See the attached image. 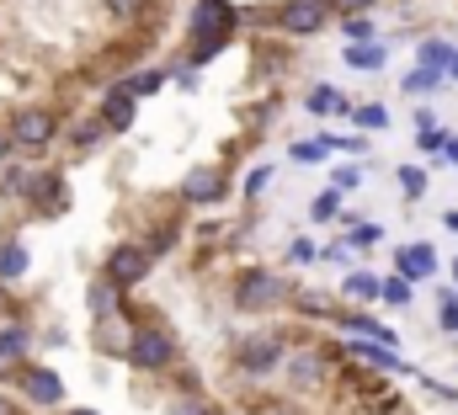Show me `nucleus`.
<instances>
[{"mask_svg": "<svg viewBox=\"0 0 458 415\" xmlns=\"http://www.w3.org/2000/svg\"><path fill=\"white\" fill-rule=\"evenodd\" d=\"M346 224H352V229H346V240H352L357 250H368V245H378V240H384V229H378V224H362V218H346Z\"/></svg>", "mask_w": 458, "mask_h": 415, "instance_id": "24", "label": "nucleus"}, {"mask_svg": "<svg viewBox=\"0 0 458 415\" xmlns=\"http://www.w3.org/2000/svg\"><path fill=\"white\" fill-rule=\"evenodd\" d=\"M27 198H32L38 213H59V208H64V176H59V171H38V176L27 182Z\"/></svg>", "mask_w": 458, "mask_h": 415, "instance_id": "9", "label": "nucleus"}, {"mask_svg": "<svg viewBox=\"0 0 458 415\" xmlns=\"http://www.w3.org/2000/svg\"><path fill=\"white\" fill-rule=\"evenodd\" d=\"M293 304L304 314H315V319H331L336 314V299L331 293H315V288H293Z\"/></svg>", "mask_w": 458, "mask_h": 415, "instance_id": "15", "label": "nucleus"}, {"mask_svg": "<svg viewBox=\"0 0 458 415\" xmlns=\"http://www.w3.org/2000/svg\"><path fill=\"white\" fill-rule=\"evenodd\" d=\"M352 123H357L362 133H373V128L384 133V128H389V112H384L378 102H362V106H352Z\"/></svg>", "mask_w": 458, "mask_h": 415, "instance_id": "19", "label": "nucleus"}, {"mask_svg": "<svg viewBox=\"0 0 458 415\" xmlns=\"http://www.w3.org/2000/svg\"><path fill=\"white\" fill-rule=\"evenodd\" d=\"M171 357H176V341L165 335V330H139L133 341H128V362L133 368H144V373H165L171 368Z\"/></svg>", "mask_w": 458, "mask_h": 415, "instance_id": "2", "label": "nucleus"}, {"mask_svg": "<svg viewBox=\"0 0 458 415\" xmlns=\"http://www.w3.org/2000/svg\"><path fill=\"white\" fill-rule=\"evenodd\" d=\"M304 106H310V112H320V117H326V112H352V102H346V97L336 91V86H315Z\"/></svg>", "mask_w": 458, "mask_h": 415, "instance_id": "16", "label": "nucleus"}, {"mask_svg": "<svg viewBox=\"0 0 458 415\" xmlns=\"http://www.w3.org/2000/svg\"><path fill=\"white\" fill-rule=\"evenodd\" d=\"M293 160H304V165L326 160V139H320V144H299V149H293Z\"/></svg>", "mask_w": 458, "mask_h": 415, "instance_id": "33", "label": "nucleus"}, {"mask_svg": "<svg viewBox=\"0 0 458 415\" xmlns=\"http://www.w3.org/2000/svg\"><path fill=\"white\" fill-rule=\"evenodd\" d=\"M187 198H192V203H203V198L214 203V198H219V176H214V171H192V176H187Z\"/></svg>", "mask_w": 458, "mask_h": 415, "instance_id": "21", "label": "nucleus"}, {"mask_svg": "<svg viewBox=\"0 0 458 415\" xmlns=\"http://www.w3.org/2000/svg\"><path fill=\"white\" fill-rule=\"evenodd\" d=\"M70 415H97V411H70Z\"/></svg>", "mask_w": 458, "mask_h": 415, "instance_id": "45", "label": "nucleus"}, {"mask_svg": "<svg viewBox=\"0 0 458 415\" xmlns=\"http://www.w3.org/2000/svg\"><path fill=\"white\" fill-rule=\"evenodd\" d=\"M443 80H448V75H437V70H421V64H416V70L400 80V91H405V97H421V91H437Z\"/></svg>", "mask_w": 458, "mask_h": 415, "instance_id": "18", "label": "nucleus"}, {"mask_svg": "<svg viewBox=\"0 0 458 415\" xmlns=\"http://www.w3.org/2000/svg\"><path fill=\"white\" fill-rule=\"evenodd\" d=\"M171 415H208V405H203V400H192V405H176Z\"/></svg>", "mask_w": 458, "mask_h": 415, "instance_id": "38", "label": "nucleus"}, {"mask_svg": "<svg viewBox=\"0 0 458 415\" xmlns=\"http://www.w3.org/2000/svg\"><path fill=\"white\" fill-rule=\"evenodd\" d=\"M97 144H102V117H97V123H75V128H70V149H75V155H86V149H97Z\"/></svg>", "mask_w": 458, "mask_h": 415, "instance_id": "20", "label": "nucleus"}, {"mask_svg": "<svg viewBox=\"0 0 458 415\" xmlns=\"http://www.w3.org/2000/svg\"><path fill=\"white\" fill-rule=\"evenodd\" d=\"M336 213H342V192L331 187V192H320V198H315V218H336Z\"/></svg>", "mask_w": 458, "mask_h": 415, "instance_id": "29", "label": "nucleus"}, {"mask_svg": "<svg viewBox=\"0 0 458 415\" xmlns=\"http://www.w3.org/2000/svg\"><path fill=\"white\" fill-rule=\"evenodd\" d=\"M0 415H21V411H16V405H11V400H5V394H0Z\"/></svg>", "mask_w": 458, "mask_h": 415, "instance_id": "42", "label": "nucleus"}, {"mask_svg": "<svg viewBox=\"0 0 458 415\" xmlns=\"http://www.w3.org/2000/svg\"><path fill=\"white\" fill-rule=\"evenodd\" d=\"M342 293L346 299H384V277H373V272H352Z\"/></svg>", "mask_w": 458, "mask_h": 415, "instance_id": "17", "label": "nucleus"}, {"mask_svg": "<svg viewBox=\"0 0 458 415\" xmlns=\"http://www.w3.org/2000/svg\"><path fill=\"white\" fill-rule=\"evenodd\" d=\"M5 155H11V133H0V165H5Z\"/></svg>", "mask_w": 458, "mask_h": 415, "instance_id": "41", "label": "nucleus"}, {"mask_svg": "<svg viewBox=\"0 0 458 415\" xmlns=\"http://www.w3.org/2000/svg\"><path fill=\"white\" fill-rule=\"evenodd\" d=\"M144 277H149V256H144L139 245H117L113 256H107V283L133 288V283H144Z\"/></svg>", "mask_w": 458, "mask_h": 415, "instance_id": "7", "label": "nucleus"}, {"mask_svg": "<svg viewBox=\"0 0 458 415\" xmlns=\"http://www.w3.org/2000/svg\"><path fill=\"white\" fill-rule=\"evenodd\" d=\"M315 256H320V250H315L310 240H293V245H288V261H315Z\"/></svg>", "mask_w": 458, "mask_h": 415, "instance_id": "34", "label": "nucleus"}, {"mask_svg": "<svg viewBox=\"0 0 458 415\" xmlns=\"http://www.w3.org/2000/svg\"><path fill=\"white\" fill-rule=\"evenodd\" d=\"M331 187H336V192H357V187H362V171H357V165H336Z\"/></svg>", "mask_w": 458, "mask_h": 415, "instance_id": "27", "label": "nucleus"}, {"mask_svg": "<svg viewBox=\"0 0 458 415\" xmlns=\"http://www.w3.org/2000/svg\"><path fill=\"white\" fill-rule=\"evenodd\" d=\"M448 59H454V43H448V38H421V54H416V64H421V70L448 75Z\"/></svg>", "mask_w": 458, "mask_h": 415, "instance_id": "14", "label": "nucleus"}, {"mask_svg": "<svg viewBox=\"0 0 458 415\" xmlns=\"http://www.w3.org/2000/svg\"><path fill=\"white\" fill-rule=\"evenodd\" d=\"M394 267H400V277H405V283H427V277L437 272V250H432L427 240H411V245H400V250H394Z\"/></svg>", "mask_w": 458, "mask_h": 415, "instance_id": "8", "label": "nucleus"}, {"mask_svg": "<svg viewBox=\"0 0 458 415\" xmlns=\"http://www.w3.org/2000/svg\"><path fill=\"white\" fill-rule=\"evenodd\" d=\"M240 373H250V378H261V373H272L277 362H283V341L277 335H256V341H245L240 346Z\"/></svg>", "mask_w": 458, "mask_h": 415, "instance_id": "6", "label": "nucleus"}, {"mask_svg": "<svg viewBox=\"0 0 458 415\" xmlns=\"http://www.w3.org/2000/svg\"><path fill=\"white\" fill-rule=\"evenodd\" d=\"M139 5H144V0H107V11H113V16H133Z\"/></svg>", "mask_w": 458, "mask_h": 415, "instance_id": "36", "label": "nucleus"}, {"mask_svg": "<svg viewBox=\"0 0 458 415\" xmlns=\"http://www.w3.org/2000/svg\"><path fill=\"white\" fill-rule=\"evenodd\" d=\"M43 144H54V117H48L43 106L16 112V123H11V149H43Z\"/></svg>", "mask_w": 458, "mask_h": 415, "instance_id": "4", "label": "nucleus"}, {"mask_svg": "<svg viewBox=\"0 0 458 415\" xmlns=\"http://www.w3.org/2000/svg\"><path fill=\"white\" fill-rule=\"evenodd\" d=\"M384 304H400L405 309L411 304V283L405 277H384Z\"/></svg>", "mask_w": 458, "mask_h": 415, "instance_id": "26", "label": "nucleus"}, {"mask_svg": "<svg viewBox=\"0 0 458 415\" xmlns=\"http://www.w3.org/2000/svg\"><path fill=\"white\" fill-rule=\"evenodd\" d=\"M234 299H240V309H272V304H283V299H293V288H288L283 277H272V272H261V267H250V272L240 277V288H234Z\"/></svg>", "mask_w": 458, "mask_h": 415, "instance_id": "1", "label": "nucleus"}, {"mask_svg": "<svg viewBox=\"0 0 458 415\" xmlns=\"http://www.w3.org/2000/svg\"><path fill=\"white\" fill-rule=\"evenodd\" d=\"M394 176H400V192H405V198H411V203H416V198H421V192H427V171H421V165H400V171H394Z\"/></svg>", "mask_w": 458, "mask_h": 415, "instance_id": "23", "label": "nucleus"}, {"mask_svg": "<svg viewBox=\"0 0 458 415\" xmlns=\"http://www.w3.org/2000/svg\"><path fill=\"white\" fill-rule=\"evenodd\" d=\"M443 160H448V165H458V133L448 139V144H443Z\"/></svg>", "mask_w": 458, "mask_h": 415, "instance_id": "39", "label": "nucleus"}, {"mask_svg": "<svg viewBox=\"0 0 458 415\" xmlns=\"http://www.w3.org/2000/svg\"><path fill=\"white\" fill-rule=\"evenodd\" d=\"M448 139H454L448 128H432V133H416V144H421L427 155H443V144H448Z\"/></svg>", "mask_w": 458, "mask_h": 415, "instance_id": "30", "label": "nucleus"}, {"mask_svg": "<svg viewBox=\"0 0 458 415\" xmlns=\"http://www.w3.org/2000/svg\"><path fill=\"white\" fill-rule=\"evenodd\" d=\"M437 325H443L448 335H458V288H443V293H437Z\"/></svg>", "mask_w": 458, "mask_h": 415, "instance_id": "22", "label": "nucleus"}, {"mask_svg": "<svg viewBox=\"0 0 458 415\" xmlns=\"http://www.w3.org/2000/svg\"><path fill=\"white\" fill-rule=\"evenodd\" d=\"M373 5H378V0H336L342 16H362V11H373Z\"/></svg>", "mask_w": 458, "mask_h": 415, "instance_id": "35", "label": "nucleus"}, {"mask_svg": "<svg viewBox=\"0 0 458 415\" xmlns=\"http://www.w3.org/2000/svg\"><path fill=\"white\" fill-rule=\"evenodd\" d=\"M357 362H368V368H384V373H405V362L394 357V346H378V341H352L346 346Z\"/></svg>", "mask_w": 458, "mask_h": 415, "instance_id": "11", "label": "nucleus"}, {"mask_svg": "<svg viewBox=\"0 0 458 415\" xmlns=\"http://www.w3.org/2000/svg\"><path fill=\"white\" fill-rule=\"evenodd\" d=\"M267 415H293V411H288V405H272V411H267Z\"/></svg>", "mask_w": 458, "mask_h": 415, "instance_id": "44", "label": "nucleus"}, {"mask_svg": "<svg viewBox=\"0 0 458 415\" xmlns=\"http://www.w3.org/2000/svg\"><path fill=\"white\" fill-rule=\"evenodd\" d=\"M326 373H331V357H326V351H293V357H288V384H293V394H315V389L326 384Z\"/></svg>", "mask_w": 458, "mask_h": 415, "instance_id": "5", "label": "nucleus"}, {"mask_svg": "<svg viewBox=\"0 0 458 415\" xmlns=\"http://www.w3.org/2000/svg\"><path fill=\"white\" fill-rule=\"evenodd\" d=\"M346 38L352 43H373V16H346Z\"/></svg>", "mask_w": 458, "mask_h": 415, "instance_id": "28", "label": "nucleus"}, {"mask_svg": "<svg viewBox=\"0 0 458 415\" xmlns=\"http://www.w3.org/2000/svg\"><path fill=\"white\" fill-rule=\"evenodd\" d=\"M331 11H336V0H288L283 16H277V27L293 32V38H310V32H320L331 21Z\"/></svg>", "mask_w": 458, "mask_h": 415, "instance_id": "3", "label": "nucleus"}, {"mask_svg": "<svg viewBox=\"0 0 458 415\" xmlns=\"http://www.w3.org/2000/svg\"><path fill=\"white\" fill-rule=\"evenodd\" d=\"M346 64L362 70V75H373V70L389 64V48H384V43H352V48H346Z\"/></svg>", "mask_w": 458, "mask_h": 415, "instance_id": "13", "label": "nucleus"}, {"mask_svg": "<svg viewBox=\"0 0 458 415\" xmlns=\"http://www.w3.org/2000/svg\"><path fill=\"white\" fill-rule=\"evenodd\" d=\"M443 229H454V234H458V208H448V213H443Z\"/></svg>", "mask_w": 458, "mask_h": 415, "instance_id": "40", "label": "nucleus"}, {"mask_svg": "<svg viewBox=\"0 0 458 415\" xmlns=\"http://www.w3.org/2000/svg\"><path fill=\"white\" fill-rule=\"evenodd\" d=\"M133 123V97H128V86H117V91H107V102H102V128H128Z\"/></svg>", "mask_w": 458, "mask_h": 415, "instance_id": "12", "label": "nucleus"}, {"mask_svg": "<svg viewBox=\"0 0 458 415\" xmlns=\"http://www.w3.org/2000/svg\"><path fill=\"white\" fill-rule=\"evenodd\" d=\"M149 91H160V75L149 70V75H133L128 80V97H149Z\"/></svg>", "mask_w": 458, "mask_h": 415, "instance_id": "31", "label": "nucleus"}, {"mask_svg": "<svg viewBox=\"0 0 458 415\" xmlns=\"http://www.w3.org/2000/svg\"><path fill=\"white\" fill-rule=\"evenodd\" d=\"M113 299H117V283H102V288L91 293V304H97V314H102V319L113 314Z\"/></svg>", "mask_w": 458, "mask_h": 415, "instance_id": "32", "label": "nucleus"}, {"mask_svg": "<svg viewBox=\"0 0 458 415\" xmlns=\"http://www.w3.org/2000/svg\"><path fill=\"white\" fill-rule=\"evenodd\" d=\"M267 182H272V171H267V165H261V171H250V182H245V187H250V192H261V187H267Z\"/></svg>", "mask_w": 458, "mask_h": 415, "instance_id": "37", "label": "nucleus"}, {"mask_svg": "<svg viewBox=\"0 0 458 415\" xmlns=\"http://www.w3.org/2000/svg\"><path fill=\"white\" fill-rule=\"evenodd\" d=\"M448 80H458V48H454V59H448Z\"/></svg>", "mask_w": 458, "mask_h": 415, "instance_id": "43", "label": "nucleus"}, {"mask_svg": "<svg viewBox=\"0 0 458 415\" xmlns=\"http://www.w3.org/2000/svg\"><path fill=\"white\" fill-rule=\"evenodd\" d=\"M208 415H229V411H208Z\"/></svg>", "mask_w": 458, "mask_h": 415, "instance_id": "46", "label": "nucleus"}, {"mask_svg": "<svg viewBox=\"0 0 458 415\" xmlns=\"http://www.w3.org/2000/svg\"><path fill=\"white\" fill-rule=\"evenodd\" d=\"M27 272V250L21 245H0V277H21Z\"/></svg>", "mask_w": 458, "mask_h": 415, "instance_id": "25", "label": "nucleus"}, {"mask_svg": "<svg viewBox=\"0 0 458 415\" xmlns=\"http://www.w3.org/2000/svg\"><path fill=\"white\" fill-rule=\"evenodd\" d=\"M21 389H27L32 405H59V400H64V384H59V373H48V368H27V373H21Z\"/></svg>", "mask_w": 458, "mask_h": 415, "instance_id": "10", "label": "nucleus"}]
</instances>
